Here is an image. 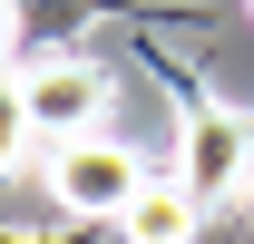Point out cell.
I'll list each match as a JSON object with an SVG mask.
<instances>
[{"instance_id": "5b68a950", "label": "cell", "mask_w": 254, "mask_h": 244, "mask_svg": "<svg viewBox=\"0 0 254 244\" xmlns=\"http://www.w3.org/2000/svg\"><path fill=\"white\" fill-rule=\"evenodd\" d=\"M30 156H39L30 98H20V78H0V176H10V166H30Z\"/></svg>"}, {"instance_id": "8992f818", "label": "cell", "mask_w": 254, "mask_h": 244, "mask_svg": "<svg viewBox=\"0 0 254 244\" xmlns=\"http://www.w3.org/2000/svg\"><path fill=\"white\" fill-rule=\"evenodd\" d=\"M10 59H20V0H0V78H10Z\"/></svg>"}, {"instance_id": "52a82bcc", "label": "cell", "mask_w": 254, "mask_h": 244, "mask_svg": "<svg viewBox=\"0 0 254 244\" xmlns=\"http://www.w3.org/2000/svg\"><path fill=\"white\" fill-rule=\"evenodd\" d=\"M245 10H254V0H245Z\"/></svg>"}, {"instance_id": "3957f363", "label": "cell", "mask_w": 254, "mask_h": 244, "mask_svg": "<svg viewBox=\"0 0 254 244\" xmlns=\"http://www.w3.org/2000/svg\"><path fill=\"white\" fill-rule=\"evenodd\" d=\"M10 78H20V98H30V127H39V147H59V137H88V127L108 118V98H118V68L78 59V49H49V59L10 68Z\"/></svg>"}, {"instance_id": "6da1fadb", "label": "cell", "mask_w": 254, "mask_h": 244, "mask_svg": "<svg viewBox=\"0 0 254 244\" xmlns=\"http://www.w3.org/2000/svg\"><path fill=\"white\" fill-rule=\"evenodd\" d=\"M39 185H49V205L68 225H118V205L147 185V156H127L118 137H59V147H39Z\"/></svg>"}, {"instance_id": "277c9868", "label": "cell", "mask_w": 254, "mask_h": 244, "mask_svg": "<svg viewBox=\"0 0 254 244\" xmlns=\"http://www.w3.org/2000/svg\"><path fill=\"white\" fill-rule=\"evenodd\" d=\"M118 235H127V244H195V235H205V205H195L176 176H147V185L118 205Z\"/></svg>"}, {"instance_id": "7a4b0ae2", "label": "cell", "mask_w": 254, "mask_h": 244, "mask_svg": "<svg viewBox=\"0 0 254 244\" xmlns=\"http://www.w3.org/2000/svg\"><path fill=\"white\" fill-rule=\"evenodd\" d=\"M176 185H186L195 205L215 215L225 195H245L254 185V127L215 98H186V118H176Z\"/></svg>"}]
</instances>
